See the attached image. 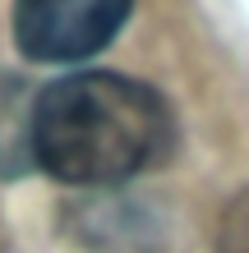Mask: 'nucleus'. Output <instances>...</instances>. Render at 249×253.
Listing matches in <instances>:
<instances>
[{"label": "nucleus", "instance_id": "1", "mask_svg": "<svg viewBox=\"0 0 249 253\" xmlns=\"http://www.w3.org/2000/svg\"><path fill=\"white\" fill-rule=\"evenodd\" d=\"M33 161L60 184H125L171 147V111L157 87L111 69H83L42 87Z\"/></svg>", "mask_w": 249, "mask_h": 253}, {"label": "nucleus", "instance_id": "2", "mask_svg": "<svg viewBox=\"0 0 249 253\" xmlns=\"http://www.w3.org/2000/svg\"><path fill=\"white\" fill-rule=\"evenodd\" d=\"M134 0H14V46L33 65H79L106 51Z\"/></svg>", "mask_w": 249, "mask_h": 253}]
</instances>
